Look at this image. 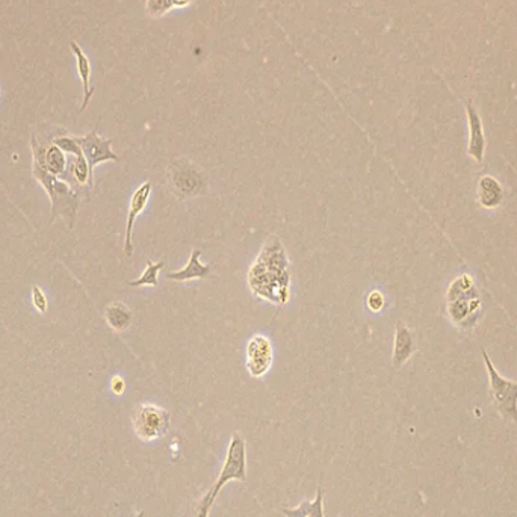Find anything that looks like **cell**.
Here are the masks:
<instances>
[{"label": "cell", "mask_w": 517, "mask_h": 517, "mask_svg": "<svg viewBox=\"0 0 517 517\" xmlns=\"http://www.w3.org/2000/svg\"><path fill=\"white\" fill-rule=\"evenodd\" d=\"M248 283L257 297H263L277 304H285L289 298L287 257L280 239L271 236L261 256L253 263Z\"/></svg>", "instance_id": "6da1fadb"}, {"label": "cell", "mask_w": 517, "mask_h": 517, "mask_svg": "<svg viewBox=\"0 0 517 517\" xmlns=\"http://www.w3.org/2000/svg\"><path fill=\"white\" fill-rule=\"evenodd\" d=\"M247 481V444L241 432L235 431L230 437L229 447H227L225 460L223 469L216 478L213 487L206 493L195 510V517H209L212 506L218 498L220 492L229 481Z\"/></svg>", "instance_id": "7a4b0ae2"}, {"label": "cell", "mask_w": 517, "mask_h": 517, "mask_svg": "<svg viewBox=\"0 0 517 517\" xmlns=\"http://www.w3.org/2000/svg\"><path fill=\"white\" fill-rule=\"evenodd\" d=\"M34 177L39 182L41 186H43L50 199L51 203L50 223H54L56 216H61V218L66 220L68 229H73L79 206L77 194L71 189V186L58 179L56 175L46 171L35 161H34Z\"/></svg>", "instance_id": "3957f363"}, {"label": "cell", "mask_w": 517, "mask_h": 517, "mask_svg": "<svg viewBox=\"0 0 517 517\" xmlns=\"http://www.w3.org/2000/svg\"><path fill=\"white\" fill-rule=\"evenodd\" d=\"M447 301L448 315L456 325L464 328L471 325V320H477L481 299L469 274H461L449 285Z\"/></svg>", "instance_id": "277c9868"}, {"label": "cell", "mask_w": 517, "mask_h": 517, "mask_svg": "<svg viewBox=\"0 0 517 517\" xmlns=\"http://www.w3.org/2000/svg\"><path fill=\"white\" fill-rule=\"evenodd\" d=\"M481 353L489 374L492 399L496 410L505 421L517 422V381L504 378L493 366L487 351L482 349Z\"/></svg>", "instance_id": "5b68a950"}, {"label": "cell", "mask_w": 517, "mask_h": 517, "mask_svg": "<svg viewBox=\"0 0 517 517\" xmlns=\"http://www.w3.org/2000/svg\"><path fill=\"white\" fill-rule=\"evenodd\" d=\"M133 430L142 442H154L170 430L171 416L168 410L154 404H139L133 413Z\"/></svg>", "instance_id": "8992f818"}, {"label": "cell", "mask_w": 517, "mask_h": 517, "mask_svg": "<svg viewBox=\"0 0 517 517\" xmlns=\"http://www.w3.org/2000/svg\"><path fill=\"white\" fill-rule=\"evenodd\" d=\"M168 180L173 194L179 195L180 199L194 197V195L201 194V189L206 188L204 175L200 174L197 165L191 163L189 161H173L168 171Z\"/></svg>", "instance_id": "52a82bcc"}, {"label": "cell", "mask_w": 517, "mask_h": 517, "mask_svg": "<svg viewBox=\"0 0 517 517\" xmlns=\"http://www.w3.org/2000/svg\"><path fill=\"white\" fill-rule=\"evenodd\" d=\"M79 142H80L82 151H84V156L88 162L91 179L94 177V168L99 163L106 162V161H113V162L120 161L117 154L112 151V141L99 137L97 130H92L88 133V135L79 138Z\"/></svg>", "instance_id": "ba28073f"}, {"label": "cell", "mask_w": 517, "mask_h": 517, "mask_svg": "<svg viewBox=\"0 0 517 517\" xmlns=\"http://www.w3.org/2000/svg\"><path fill=\"white\" fill-rule=\"evenodd\" d=\"M247 369L254 378H262L273 363V347L270 339L262 335L251 337L247 347Z\"/></svg>", "instance_id": "9c48e42d"}, {"label": "cell", "mask_w": 517, "mask_h": 517, "mask_svg": "<svg viewBox=\"0 0 517 517\" xmlns=\"http://www.w3.org/2000/svg\"><path fill=\"white\" fill-rule=\"evenodd\" d=\"M466 113H468V126H469V142H468V153L475 162H482L485 147H487V141H485L482 121L480 118V113L475 109L472 100L466 101Z\"/></svg>", "instance_id": "30bf717a"}, {"label": "cell", "mask_w": 517, "mask_h": 517, "mask_svg": "<svg viewBox=\"0 0 517 517\" xmlns=\"http://www.w3.org/2000/svg\"><path fill=\"white\" fill-rule=\"evenodd\" d=\"M153 189L151 182H144L139 188L133 192L132 199H130V204H129V213H127V223H126V236H124V253H126L127 257L132 256L133 247H132V232H133V224H135V220L138 218V215L146 209V206L149 203L150 194Z\"/></svg>", "instance_id": "8fae6325"}, {"label": "cell", "mask_w": 517, "mask_h": 517, "mask_svg": "<svg viewBox=\"0 0 517 517\" xmlns=\"http://www.w3.org/2000/svg\"><path fill=\"white\" fill-rule=\"evenodd\" d=\"M70 49H71V51H73V55L76 58L77 75L82 80V88H84V101H82V106L79 109V112H84L87 109V106L89 105L92 94H94V87L91 85V62H89L88 56L85 55L84 49H82L76 43V41H71Z\"/></svg>", "instance_id": "7c38bea8"}, {"label": "cell", "mask_w": 517, "mask_h": 517, "mask_svg": "<svg viewBox=\"0 0 517 517\" xmlns=\"http://www.w3.org/2000/svg\"><path fill=\"white\" fill-rule=\"evenodd\" d=\"M415 351V342H413V335L404 323L397 324L395 328V342H394V366L401 368L411 357Z\"/></svg>", "instance_id": "4fadbf2b"}, {"label": "cell", "mask_w": 517, "mask_h": 517, "mask_svg": "<svg viewBox=\"0 0 517 517\" xmlns=\"http://www.w3.org/2000/svg\"><path fill=\"white\" fill-rule=\"evenodd\" d=\"M478 200L484 209H496L504 200V189L498 179L482 175L478 182Z\"/></svg>", "instance_id": "5bb4252c"}, {"label": "cell", "mask_w": 517, "mask_h": 517, "mask_svg": "<svg viewBox=\"0 0 517 517\" xmlns=\"http://www.w3.org/2000/svg\"><path fill=\"white\" fill-rule=\"evenodd\" d=\"M200 256L201 251L200 250H192L191 257H189V263L186 265V268L180 271H174L168 274L170 280H175V282H188L192 280V278H206L209 277L211 274V265H204L200 262Z\"/></svg>", "instance_id": "9a60e30c"}, {"label": "cell", "mask_w": 517, "mask_h": 517, "mask_svg": "<svg viewBox=\"0 0 517 517\" xmlns=\"http://www.w3.org/2000/svg\"><path fill=\"white\" fill-rule=\"evenodd\" d=\"M282 513L286 517H325L323 487L319 485L316 489V496L313 501H303L295 509H283Z\"/></svg>", "instance_id": "2e32d148"}, {"label": "cell", "mask_w": 517, "mask_h": 517, "mask_svg": "<svg viewBox=\"0 0 517 517\" xmlns=\"http://www.w3.org/2000/svg\"><path fill=\"white\" fill-rule=\"evenodd\" d=\"M105 316H106V323L109 324V327L117 333H121L126 328H129V325L132 324V319H133L130 309L121 301L111 303L106 307Z\"/></svg>", "instance_id": "e0dca14e"}, {"label": "cell", "mask_w": 517, "mask_h": 517, "mask_svg": "<svg viewBox=\"0 0 517 517\" xmlns=\"http://www.w3.org/2000/svg\"><path fill=\"white\" fill-rule=\"evenodd\" d=\"M195 0H147V13L151 17H161L170 13L173 8H186Z\"/></svg>", "instance_id": "ac0fdd59"}, {"label": "cell", "mask_w": 517, "mask_h": 517, "mask_svg": "<svg viewBox=\"0 0 517 517\" xmlns=\"http://www.w3.org/2000/svg\"><path fill=\"white\" fill-rule=\"evenodd\" d=\"M163 268V262H147V268L146 271H144V274L137 278V280L133 282H129V286L132 287H141V286H151V287H156L158 286V274L159 271Z\"/></svg>", "instance_id": "d6986e66"}, {"label": "cell", "mask_w": 517, "mask_h": 517, "mask_svg": "<svg viewBox=\"0 0 517 517\" xmlns=\"http://www.w3.org/2000/svg\"><path fill=\"white\" fill-rule=\"evenodd\" d=\"M71 174L75 175V179L79 185H87L88 183L89 188L92 186L89 167H88V162H87L85 156L75 158L73 163H71Z\"/></svg>", "instance_id": "ffe728a7"}, {"label": "cell", "mask_w": 517, "mask_h": 517, "mask_svg": "<svg viewBox=\"0 0 517 517\" xmlns=\"http://www.w3.org/2000/svg\"><path fill=\"white\" fill-rule=\"evenodd\" d=\"M55 146H58L64 153L73 154L75 158L77 156H84V151H82L79 138H73V137H59L54 139Z\"/></svg>", "instance_id": "44dd1931"}, {"label": "cell", "mask_w": 517, "mask_h": 517, "mask_svg": "<svg viewBox=\"0 0 517 517\" xmlns=\"http://www.w3.org/2000/svg\"><path fill=\"white\" fill-rule=\"evenodd\" d=\"M32 303L39 313H47L49 301L44 291L39 286H32Z\"/></svg>", "instance_id": "7402d4cb"}, {"label": "cell", "mask_w": 517, "mask_h": 517, "mask_svg": "<svg viewBox=\"0 0 517 517\" xmlns=\"http://www.w3.org/2000/svg\"><path fill=\"white\" fill-rule=\"evenodd\" d=\"M368 306L372 312H380V310L385 307V297H382V294L378 291L370 292L368 297Z\"/></svg>", "instance_id": "603a6c76"}, {"label": "cell", "mask_w": 517, "mask_h": 517, "mask_svg": "<svg viewBox=\"0 0 517 517\" xmlns=\"http://www.w3.org/2000/svg\"><path fill=\"white\" fill-rule=\"evenodd\" d=\"M111 389H112V392L116 395H121L123 392H124V389H126V382H124V380L121 377L112 378V381H111Z\"/></svg>", "instance_id": "cb8c5ba5"}, {"label": "cell", "mask_w": 517, "mask_h": 517, "mask_svg": "<svg viewBox=\"0 0 517 517\" xmlns=\"http://www.w3.org/2000/svg\"><path fill=\"white\" fill-rule=\"evenodd\" d=\"M144 514H146V513H144V511H139L135 517H144Z\"/></svg>", "instance_id": "d4e9b609"}, {"label": "cell", "mask_w": 517, "mask_h": 517, "mask_svg": "<svg viewBox=\"0 0 517 517\" xmlns=\"http://www.w3.org/2000/svg\"><path fill=\"white\" fill-rule=\"evenodd\" d=\"M0 96H2V91H0Z\"/></svg>", "instance_id": "484cf974"}]
</instances>
